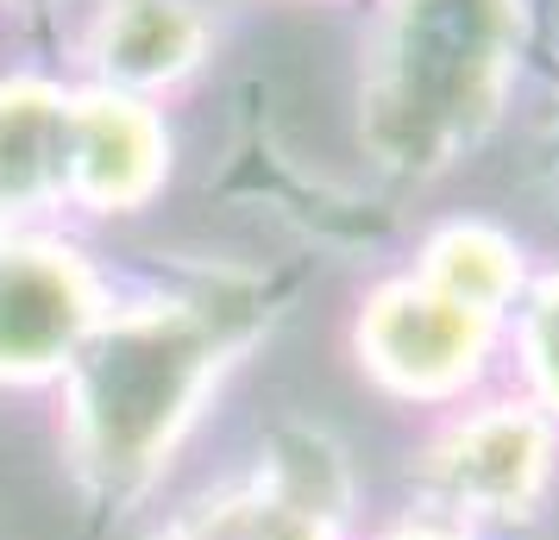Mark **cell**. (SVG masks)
<instances>
[{"instance_id": "obj_5", "label": "cell", "mask_w": 559, "mask_h": 540, "mask_svg": "<svg viewBox=\"0 0 559 540\" xmlns=\"http://www.w3.org/2000/svg\"><path fill=\"white\" fill-rule=\"evenodd\" d=\"M328 528V509H321V496H308L296 490L289 478H258L252 490H239V496H221V503H207L177 540H321Z\"/></svg>"}, {"instance_id": "obj_6", "label": "cell", "mask_w": 559, "mask_h": 540, "mask_svg": "<svg viewBox=\"0 0 559 540\" xmlns=\"http://www.w3.org/2000/svg\"><path fill=\"white\" fill-rule=\"evenodd\" d=\"M371 346H378V364L396 371L403 384H440L465 359V321L440 314V302H396L378 314Z\"/></svg>"}, {"instance_id": "obj_4", "label": "cell", "mask_w": 559, "mask_h": 540, "mask_svg": "<svg viewBox=\"0 0 559 540\" xmlns=\"http://www.w3.org/2000/svg\"><path fill=\"white\" fill-rule=\"evenodd\" d=\"M157 127L127 101H76V189L102 207H127L157 182Z\"/></svg>"}, {"instance_id": "obj_1", "label": "cell", "mask_w": 559, "mask_h": 540, "mask_svg": "<svg viewBox=\"0 0 559 540\" xmlns=\"http://www.w3.org/2000/svg\"><path fill=\"white\" fill-rule=\"evenodd\" d=\"M214 364L221 327L195 309L132 314L76 346V428L88 471L114 490L139 484Z\"/></svg>"}, {"instance_id": "obj_3", "label": "cell", "mask_w": 559, "mask_h": 540, "mask_svg": "<svg viewBox=\"0 0 559 540\" xmlns=\"http://www.w3.org/2000/svg\"><path fill=\"white\" fill-rule=\"evenodd\" d=\"M76 189V107L51 88L0 95V207Z\"/></svg>"}, {"instance_id": "obj_8", "label": "cell", "mask_w": 559, "mask_h": 540, "mask_svg": "<svg viewBox=\"0 0 559 540\" xmlns=\"http://www.w3.org/2000/svg\"><path fill=\"white\" fill-rule=\"evenodd\" d=\"M189 45H195L189 20H182V13H170V7H157V0L127 7V13L107 26V63H114L120 76H139V82L177 70L182 57H189Z\"/></svg>"}, {"instance_id": "obj_2", "label": "cell", "mask_w": 559, "mask_h": 540, "mask_svg": "<svg viewBox=\"0 0 559 540\" xmlns=\"http://www.w3.org/2000/svg\"><path fill=\"white\" fill-rule=\"evenodd\" d=\"M88 334V284L57 252H0V371H45Z\"/></svg>"}, {"instance_id": "obj_7", "label": "cell", "mask_w": 559, "mask_h": 540, "mask_svg": "<svg viewBox=\"0 0 559 540\" xmlns=\"http://www.w3.org/2000/svg\"><path fill=\"white\" fill-rule=\"evenodd\" d=\"M447 484L465 503H515L534 484V434L515 421H490L447 459Z\"/></svg>"}]
</instances>
